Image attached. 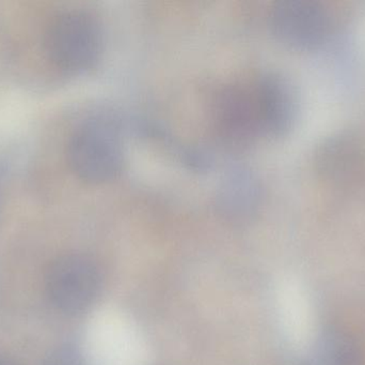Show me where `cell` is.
I'll list each match as a JSON object with an SVG mask.
<instances>
[{
	"instance_id": "obj_1",
	"label": "cell",
	"mask_w": 365,
	"mask_h": 365,
	"mask_svg": "<svg viewBox=\"0 0 365 365\" xmlns=\"http://www.w3.org/2000/svg\"><path fill=\"white\" fill-rule=\"evenodd\" d=\"M68 156L73 171L83 181L104 184L115 179L124 165L119 118L98 114L81 122L71 137Z\"/></svg>"
},
{
	"instance_id": "obj_2",
	"label": "cell",
	"mask_w": 365,
	"mask_h": 365,
	"mask_svg": "<svg viewBox=\"0 0 365 365\" xmlns=\"http://www.w3.org/2000/svg\"><path fill=\"white\" fill-rule=\"evenodd\" d=\"M104 38L96 17L85 11L62 13L51 24L47 47L62 70L83 73L96 66L102 55Z\"/></svg>"
},
{
	"instance_id": "obj_3",
	"label": "cell",
	"mask_w": 365,
	"mask_h": 365,
	"mask_svg": "<svg viewBox=\"0 0 365 365\" xmlns=\"http://www.w3.org/2000/svg\"><path fill=\"white\" fill-rule=\"evenodd\" d=\"M102 276L98 265L85 255L59 257L49 268L46 289L53 306L68 314L85 312L98 297Z\"/></svg>"
},
{
	"instance_id": "obj_4",
	"label": "cell",
	"mask_w": 365,
	"mask_h": 365,
	"mask_svg": "<svg viewBox=\"0 0 365 365\" xmlns=\"http://www.w3.org/2000/svg\"><path fill=\"white\" fill-rule=\"evenodd\" d=\"M272 34L283 44L296 49H313L327 39V10L313 0H281L270 10Z\"/></svg>"
},
{
	"instance_id": "obj_5",
	"label": "cell",
	"mask_w": 365,
	"mask_h": 365,
	"mask_svg": "<svg viewBox=\"0 0 365 365\" xmlns=\"http://www.w3.org/2000/svg\"><path fill=\"white\" fill-rule=\"evenodd\" d=\"M212 113L217 134L227 145L244 147L262 134L252 88H222L215 98Z\"/></svg>"
},
{
	"instance_id": "obj_6",
	"label": "cell",
	"mask_w": 365,
	"mask_h": 365,
	"mask_svg": "<svg viewBox=\"0 0 365 365\" xmlns=\"http://www.w3.org/2000/svg\"><path fill=\"white\" fill-rule=\"evenodd\" d=\"M252 90L262 134L287 135L297 114L296 94L289 81L279 73L267 72L259 77Z\"/></svg>"
},
{
	"instance_id": "obj_7",
	"label": "cell",
	"mask_w": 365,
	"mask_h": 365,
	"mask_svg": "<svg viewBox=\"0 0 365 365\" xmlns=\"http://www.w3.org/2000/svg\"><path fill=\"white\" fill-rule=\"evenodd\" d=\"M261 197V186L255 174L246 167H233L217 190V210L229 222L242 224L255 216Z\"/></svg>"
},
{
	"instance_id": "obj_8",
	"label": "cell",
	"mask_w": 365,
	"mask_h": 365,
	"mask_svg": "<svg viewBox=\"0 0 365 365\" xmlns=\"http://www.w3.org/2000/svg\"><path fill=\"white\" fill-rule=\"evenodd\" d=\"M362 160L361 146L351 135L331 137L317 150V169L329 180H346L357 171Z\"/></svg>"
},
{
	"instance_id": "obj_9",
	"label": "cell",
	"mask_w": 365,
	"mask_h": 365,
	"mask_svg": "<svg viewBox=\"0 0 365 365\" xmlns=\"http://www.w3.org/2000/svg\"><path fill=\"white\" fill-rule=\"evenodd\" d=\"M362 354L355 339L336 328L324 330L311 349L308 365H362Z\"/></svg>"
},
{
	"instance_id": "obj_10",
	"label": "cell",
	"mask_w": 365,
	"mask_h": 365,
	"mask_svg": "<svg viewBox=\"0 0 365 365\" xmlns=\"http://www.w3.org/2000/svg\"><path fill=\"white\" fill-rule=\"evenodd\" d=\"M43 365H87L81 354L70 345L57 347L53 349Z\"/></svg>"
},
{
	"instance_id": "obj_11",
	"label": "cell",
	"mask_w": 365,
	"mask_h": 365,
	"mask_svg": "<svg viewBox=\"0 0 365 365\" xmlns=\"http://www.w3.org/2000/svg\"><path fill=\"white\" fill-rule=\"evenodd\" d=\"M0 365H13L10 360L6 359V358L0 357Z\"/></svg>"
}]
</instances>
